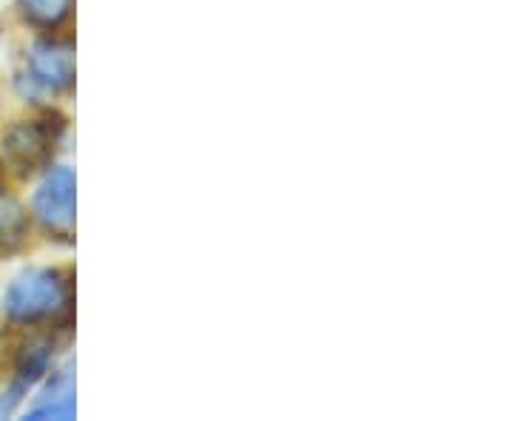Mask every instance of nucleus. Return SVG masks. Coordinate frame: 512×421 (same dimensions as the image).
<instances>
[{"label":"nucleus","mask_w":512,"mask_h":421,"mask_svg":"<svg viewBox=\"0 0 512 421\" xmlns=\"http://www.w3.org/2000/svg\"><path fill=\"white\" fill-rule=\"evenodd\" d=\"M69 282L52 268H29L18 274L3 293V313L12 322H40L69 311Z\"/></svg>","instance_id":"f257e3e1"},{"label":"nucleus","mask_w":512,"mask_h":421,"mask_svg":"<svg viewBox=\"0 0 512 421\" xmlns=\"http://www.w3.org/2000/svg\"><path fill=\"white\" fill-rule=\"evenodd\" d=\"M32 208H35V217L52 234H60V237H69L74 228V171L66 168V165H57L52 168L43 183L37 185L35 200H32Z\"/></svg>","instance_id":"f03ea898"},{"label":"nucleus","mask_w":512,"mask_h":421,"mask_svg":"<svg viewBox=\"0 0 512 421\" xmlns=\"http://www.w3.org/2000/svg\"><path fill=\"white\" fill-rule=\"evenodd\" d=\"M60 129L52 131L49 120H32V123H18L15 129L6 134L3 151L9 157V163L18 171L29 174L37 165H43L52 157V148L57 143Z\"/></svg>","instance_id":"7ed1b4c3"},{"label":"nucleus","mask_w":512,"mask_h":421,"mask_svg":"<svg viewBox=\"0 0 512 421\" xmlns=\"http://www.w3.org/2000/svg\"><path fill=\"white\" fill-rule=\"evenodd\" d=\"M29 80L43 92H66L74 83L72 46L43 40L29 52Z\"/></svg>","instance_id":"20e7f679"},{"label":"nucleus","mask_w":512,"mask_h":421,"mask_svg":"<svg viewBox=\"0 0 512 421\" xmlns=\"http://www.w3.org/2000/svg\"><path fill=\"white\" fill-rule=\"evenodd\" d=\"M74 416V379L69 370H60L40 402L32 407L29 419H72Z\"/></svg>","instance_id":"39448f33"},{"label":"nucleus","mask_w":512,"mask_h":421,"mask_svg":"<svg viewBox=\"0 0 512 421\" xmlns=\"http://www.w3.org/2000/svg\"><path fill=\"white\" fill-rule=\"evenodd\" d=\"M29 234V217L15 194L0 185V254L18 251Z\"/></svg>","instance_id":"423d86ee"},{"label":"nucleus","mask_w":512,"mask_h":421,"mask_svg":"<svg viewBox=\"0 0 512 421\" xmlns=\"http://www.w3.org/2000/svg\"><path fill=\"white\" fill-rule=\"evenodd\" d=\"M23 18L43 29H55L69 18L74 0H18Z\"/></svg>","instance_id":"0eeeda50"},{"label":"nucleus","mask_w":512,"mask_h":421,"mask_svg":"<svg viewBox=\"0 0 512 421\" xmlns=\"http://www.w3.org/2000/svg\"><path fill=\"white\" fill-rule=\"evenodd\" d=\"M52 362V348L49 345H29V348L20 353L18 362V382L20 385L32 387L49 370Z\"/></svg>","instance_id":"6e6552de"}]
</instances>
